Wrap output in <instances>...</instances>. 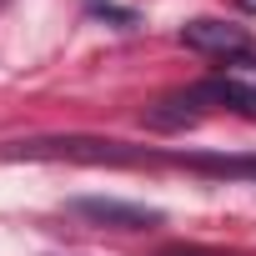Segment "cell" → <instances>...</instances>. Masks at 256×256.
<instances>
[{"mask_svg":"<svg viewBox=\"0 0 256 256\" xmlns=\"http://www.w3.org/2000/svg\"><path fill=\"white\" fill-rule=\"evenodd\" d=\"M206 90H211V100H226V106L256 116V56H236V60H226L221 76L206 80Z\"/></svg>","mask_w":256,"mask_h":256,"instance_id":"obj_4","label":"cell"},{"mask_svg":"<svg viewBox=\"0 0 256 256\" xmlns=\"http://www.w3.org/2000/svg\"><path fill=\"white\" fill-rule=\"evenodd\" d=\"M0 6H6V0H0Z\"/></svg>","mask_w":256,"mask_h":256,"instance_id":"obj_9","label":"cell"},{"mask_svg":"<svg viewBox=\"0 0 256 256\" xmlns=\"http://www.w3.org/2000/svg\"><path fill=\"white\" fill-rule=\"evenodd\" d=\"M196 166H206V171H231V176H256V156H246V161H216V156H201Z\"/></svg>","mask_w":256,"mask_h":256,"instance_id":"obj_6","label":"cell"},{"mask_svg":"<svg viewBox=\"0 0 256 256\" xmlns=\"http://www.w3.org/2000/svg\"><path fill=\"white\" fill-rule=\"evenodd\" d=\"M161 256H211V251H196V246H171V251H161Z\"/></svg>","mask_w":256,"mask_h":256,"instance_id":"obj_7","label":"cell"},{"mask_svg":"<svg viewBox=\"0 0 256 256\" xmlns=\"http://www.w3.org/2000/svg\"><path fill=\"white\" fill-rule=\"evenodd\" d=\"M206 100L211 90L206 86H191V90H176V96H161L156 106H146V126L151 131H186L206 116Z\"/></svg>","mask_w":256,"mask_h":256,"instance_id":"obj_3","label":"cell"},{"mask_svg":"<svg viewBox=\"0 0 256 256\" xmlns=\"http://www.w3.org/2000/svg\"><path fill=\"white\" fill-rule=\"evenodd\" d=\"M70 211H76V216H90V221H100V226H120V231H141V226H156V221H161V216L146 211V206H126V201H110V196H86V201H76Z\"/></svg>","mask_w":256,"mask_h":256,"instance_id":"obj_5","label":"cell"},{"mask_svg":"<svg viewBox=\"0 0 256 256\" xmlns=\"http://www.w3.org/2000/svg\"><path fill=\"white\" fill-rule=\"evenodd\" d=\"M6 156H30V161H86V166H136V161H146V151H126L120 141H96V136L16 141Z\"/></svg>","mask_w":256,"mask_h":256,"instance_id":"obj_1","label":"cell"},{"mask_svg":"<svg viewBox=\"0 0 256 256\" xmlns=\"http://www.w3.org/2000/svg\"><path fill=\"white\" fill-rule=\"evenodd\" d=\"M236 6H241V10H256V0H236Z\"/></svg>","mask_w":256,"mask_h":256,"instance_id":"obj_8","label":"cell"},{"mask_svg":"<svg viewBox=\"0 0 256 256\" xmlns=\"http://www.w3.org/2000/svg\"><path fill=\"white\" fill-rule=\"evenodd\" d=\"M181 40L201 56H221V60H236V56H251V36L241 26H226V20H191L181 26Z\"/></svg>","mask_w":256,"mask_h":256,"instance_id":"obj_2","label":"cell"}]
</instances>
